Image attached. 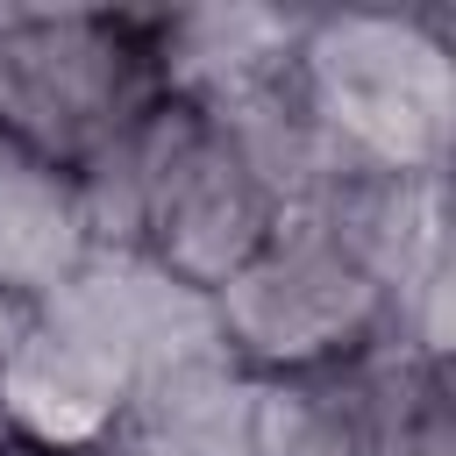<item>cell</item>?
Returning <instances> with one entry per match:
<instances>
[{"mask_svg":"<svg viewBox=\"0 0 456 456\" xmlns=\"http://www.w3.org/2000/svg\"><path fill=\"white\" fill-rule=\"evenodd\" d=\"M86 214L100 249L142 256L178 292H221L285 221L278 178L214 114L164 93L86 178Z\"/></svg>","mask_w":456,"mask_h":456,"instance_id":"6da1fadb","label":"cell"},{"mask_svg":"<svg viewBox=\"0 0 456 456\" xmlns=\"http://www.w3.org/2000/svg\"><path fill=\"white\" fill-rule=\"evenodd\" d=\"M292 86L335 157L399 178H449L456 28L442 7L306 14Z\"/></svg>","mask_w":456,"mask_h":456,"instance_id":"7a4b0ae2","label":"cell"},{"mask_svg":"<svg viewBox=\"0 0 456 456\" xmlns=\"http://www.w3.org/2000/svg\"><path fill=\"white\" fill-rule=\"evenodd\" d=\"M214 342L264 385L356 363L385 342H406V292L392 271L321 207H285L271 242L207 292Z\"/></svg>","mask_w":456,"mask_h":456,"instance_id":"3957f363","label":"cell"},{"mask_svg":"<svg viewBox=\"0 0 456 456\" xmlns=\"http://www.w3.org/2000/svg\"><path fill=\"white\" fill-rule=\"evenodd\" d=\"M157 28L150 7H0V135L86 178L164 100Z\"/></svg>","mask_w":456,"mask_h":456,"instance_id":"277c9868","label":"cell"},{"mask_svg":"<svg viewBox=\"0 0 456 456\" xmlns=\"http://www.w3.org/2000/svg\"><path fill=\"white\" fill-rule=\"evenodd\" d=\"M256 378L214 342V321L164 342L114 420V456H249Z\"/></svg>","mask_w":456,"mask_h":456,"instance_id":"5b68a950","label":"cell"},{"mask_svg":"<svg viewBox=\"0 0 456 456\" xmlns=\"http://www.w3.org/2000/svg\"><path fill=\"white\" fill-rule=\"evenodd\" d=\"M299 36H306V14H285V7H171L157 28L164 93L192 107H235L256 86L292 71Z\"/></svg>","mask_w":456,"mask_h":456,"instance_id":"8992f818","label":"cell"},{"mask_svg":"<svg viewBox=\"0 0 456 456\" xmlns=\"http://www.w3.org/2000/svg\"><path fill=\"white\" fill-rule=\"evenodd\" d=\"M93 249L100 242H93L78 178L50 171L43 157H28L0 135V278L28 299H50Z\"/></svg>","mask_w":456,"mask_h":456,"instance_id":"52a82bcc","label":"cell"},{"mask_svg":"<svg viewBox=\"0 0 456 456\" xmlns=\"http://www.w3.org/2000/svg\"><path fill=\"white\" fill-rule=\"evenodd\" d=\"M28 314H36V299H28V292H14V285L0 278V370H7V356H14V342L28 335Z\"/></svg>","mask_w":456,"mask_h":456,"instance_id":"ba28073f","label":"cell"},{"mask_svg":"<svg viewBox=\"0 0 456 456\" xmlns=\"http://www.w3.org/2000/svg\"><path fill=\"white\" fill-rule=\"evenodd\" d=\"M0 456H114V449H43V442H7L0 435Z\"/></svg>","mask_w":456,"mask_h":456,"instance_id":"9c48e42d","label":"cell"}]
</instances>
